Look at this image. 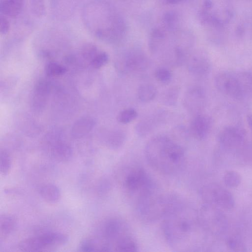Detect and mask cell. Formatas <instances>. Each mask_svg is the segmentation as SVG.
<instances>
[{
	"label": "cell",
	"mask_w": 252,
	"mask_h": 252,
	"mask_svg": "<svg viewBox=\"0 0 252 252\" xmlns=\"http://www.w3.org/2000/svg\"><path fill=\"white\" fill-rule=\"evenodd\" d=\"M201 228L198 211L177 194L162 219L161 229L167 244L176 252L196 251L197 232Z\"/></svg>",
	"instance_id": "cell-1"
},
{
	"label": "cell",
	"mask_w": 252,
	"mask_h": 252,
	"mask_svg": "<svg viewBox=\"0 0 252 252\" xmlns=\"http://www.w3.org/2000/svg\"><path fill=\"white\" fill-rule=\"evenodd\" d=\"M145 157L149 165L157 172L165 175L179 173L186 163L183 147L165 135L152 138L146 144Z\"/></svg>",
	"instance_id": "cell-2"
},
{
	"label": "cell",
	"mask_w": 252,
	"mask_h": 252,
	"mask_svg": "<svg viewBox=\"0 0 252 252\" xmlns=\"http://www.w3.org/2000/svg\"><path fill=\"white\" fill-rule=\"evenodd\" d=\"M99 237L110 246L111 252H136L138 247L127 223L123 219L112 217L101 223Z\"/></svg>",
	"instance_id": "cell-3"
},
{
	"label": "cell",
	"mask_w": 252,
	"mask_h": 252,
	"mask_svg": "<svg viewBox=\"0 0 252 252\" xmlns=\"http://www.w3.org/2000/svg\"><path fill=\"white\" fill-rule=\"evenodd\" d=\"M176 194L163 193L157 188L143 194L134 201L136 214L145 223L162 220L170 208Z\"/></svg>",
	"instance_id": "cell-4"
},
{
	"label": "cell",
	"mask_w": 252,
	"mask_h": 252,
	"mask_svg": "<svg viewBox=\"0 0 252 252\" xmlns=\"http://www.w3.org/2000/svg\"><path fill=\"white\" fill-rule=\"evenodd\" d=\"M234 13L231 0H205L202 17L205 24L215 33L212 39L226 35V28L233 20Z\"/></svg>",
	"instance_id": "cell-5"
},
{
	"label": "cell",
	"mask_w": 252,
	"mask_h": 252,
	"mask_svg": "<svg viewBox=\"0 0 252 252\" xmlns=\"http://www.w3.org/2000/svg\"><path fill=\"white\" fill-rule=\"evenodd\" d=\"M120 183L124 192L134 201L156 187L146 171L139 165L126 168L121 175Z\"/></svg>",
	"instance_id": "cell-6"
},
{
	"label": "cell",
	"mask_w": 252,
	"mask_h": 252,
	"mask_svg": "<svg viewBox=\"0 0 252 252\" xmlns=\"http://www.w3.org/2000/svg\"><path fill=\"white\" fill-rule=\"evenodd\" d=\"M68 240L65 234L48 232L23 239L18 244V248L22 252H42L65 245Z\"/></svg>",
	"instance_id": "cell-7"
},
{
	"label": "cell",
	"mask_w": 252,
	"mask_h": 252,
	"mask_svg": "<svg viewBox=\"0 0 252 252\" xmlns=\"http://www.w3.org/2000/svg\"><path fill=\"white\" fill-rule=\"evenodd\" d=\"M218 207L203 203L198 211L201 224L205 231L219 235L224 233L228 226L227 219Z\"/></svg>",
	"instance_id": "cell-8"
},
{
	"label": "cell",
	"mask_w": 252,
	"mask_h": 252,
	"mask_svg": "<svg viewBox=\"0 0 252 252\" xmlns=\"http://www.w3.org/2000/svg\"><path fill=\"white\" fill-rule=\"evenodd\" d=\"M214 81L218 91L232 98L242 99L248 94L241 73L221 71L216 75Z\"/></svg>",
	"instance_id": "cell-9"
},
{
	"label": "cell",
	"mask_w": 252,
	"mask_h": 252,
	"mask_svg": "<svg viewBox=\"0 0 252 252\" xmlns=\"http://www.w3.org/2000/svg\"><path fill=\"white\" fill-rule=\"evenodd\" d=\"M203 203L214 205L226 210L232 209L235 206L233 194L222 186L211 183L203 186L199 191Z\"/></svg>",
	"instance_id": "cell-10"
},
{
	"label": "cell",
	"mask_w": 252,
	"mask_h": 252,
	"mask_svg": "<svg viewBox=\"0 0 252 252\" xmlns=\"http://www.w3.org/2000/svg\"><path fill=\"white\" fill-rule=\"evenodd\" d=\"M218 141L225 150H240L246 145V133L239 126H228L221 129L218 134Z\"/></svg>",
	"instance_id": "cell-11"
},
{
	"label": "cell",
	"mask_w": 252,
	"mask_h": 252,
	"mask_svg": "<svg viewBox=\"0 0 252 252\" xmlns=\"http://www.w3.org/2000/svg\"><path fill=\"white\" fill-rule=\"evenodd\" d=\"M212 124V120L210 116L205 114H197L191 121L189 131L194 138L202 140L209 135Z\"/></svg>",
	"instance_id": "cell-12"
},
{
	"label": "cell",
	"mask_w": 252,
	"mask_h": 252,
	"mask_svg": "<svg viewBox=\"0 0 252 252\" xmlns=\"http://www.w3.org/2000/svg\"><path fill=\"white\" fill-rule=\"evenodd\" d=\"M82 1V0H51L53 14L58 19H67L74 13Z\"/></svg>",
	"instance_id": "cell-13"
},
{
	"label": "cell",
	"mask_w": 252,
	"mask_h": 252,
	"mask_svg": "<svg viewBox=\"0 0 252 252\" xmlns=\"http://www.w3.org/2000/svg\"><path fill=\"white\" fill-rule=\"evenodd\" d=\"M188 68L194 75L203 77L210 73L211 63L208 57L203 53H197L189 58Z\"/></svg>",
	"instance_id": "cell-14"
},
{
	"label": "cell",
	"mask_w": 252,
	"mask_h": 252,
	"mask_svg": "<svg viewBox=\"0 0 252 252\" xmlns=\"http://www.w3.org/2000/svg\"><path fill=\"white\" fill-rule=\"evenodd\" d=\"M205 94L199 87L189 89L184 97V105L189 111L197 112L202 108L205 101Z\"/></svg>",
	"instance_id": "cell-15"
},
{
	"label": "cell",
	"mask_w": 252,
	"mask_h": 252,
	"mask_svg": "<svg viewBox=\"0 0 252 252\" xmlns=\"http://www.w3.org/2000/svg\"><path fill=\"white\" fill-rule=\"evenodd\" d=\"M48 154L54 160L61 162L69 161L73 157L71 148L66 143L56 141L51 143Z\"/></svg>",
	"instance_id": "cell-16"
},
{
	"label": "cell",
	"mask_w": 252,
	"mask_h": 252,
	"mask_svg": "<svg viewBox=\"0 0 252 252\" xmlns=\"http://www.w3.org/2000/svg\"><path fill=\"white\" fill-rule=\"evenodd\" d=\"M80 252H111L108 244L98 235L88 236L80 243Z\"/></svg>",
	"instance_id": "cell-17"
},
{
	"label": "cell",
	"mask_w": 252,
	"mask_h": 252,
	"mask_svg": "<svg viewBox=\"0 0 252 252\" xmlns=\"http://www.w3.org/2000/svg\"><path fill=\"white\" fill-rule=\"evenodd\" d=\"M37 192L43 200L50 204L56 203L61 197V192L59 187L51 183L40 185L37 189Z\"/></svg>",
	"instance_id": "cell-18"
},
{
	"label": "cell",
	"mask_w": 252,
	"mask_h": 252,
	"mask_svg": "<svg viewBox=\"0 0 252 252\" xmlns=\"http://www.w3.org/2000/svg\"><path fill=\"white\" fill-rule=\"evenodd\" d=\"M123 63L126 70L131 71H143L149 65L147 59L144 56L138 53L128 55Z\"/></svg>",
	"instance_id": "cell-19"
},
{
	"label": "cell",
	"mask_w": 252,
	"mask_h": 252,
	"mask_svg": "<svg viewBox=\"0 0 252 252\" xmlns=\"http://www.w3.org/2000/svg\"><path fill=\"white\" fill-rule=\"evenodd\" d=\"M95 122L90 117H85L77 120L73 125L71 134L75 138H80L90 132L94 128Z\"/></svg>",
	"instance_id": "cell-20"
},
{
	"label": "cell",
	"mask_w": 252,
	"mask_h": 252,
	"mask_svg": "<svg viewBox=\"0 0 252 252\" xmlns=\"http://www.w3.org/2000/svg\"><path fill=\"white\" fill-rule=\"evenodd\" d=\"M24 0H3L0 5L2 14L10 17H16L21 12L24 5Z\"/></svg>",
	"instance_id": "cell-21"
},
{
	"label": "cell",
	"mask_w": 252,
	"mask_h": 252,
	"mask_svg": "<svg viewBox=\"0 0 252 252\" xmlns=\"http://www.w3.org/2000/svg\"><path fill=\"white\" fill-rule=\"evenodd\" d=\"M17 220L14 216L8 214L0 216V240L5 239L10 235L16 228Z\"/></svg>",
	"instance_id": "cell-22"
},
{
	"label": "cell",
	"mask_w": 252,
	"mask_h": 252,
	"mask_svg": "<svg viewBox=\"0 0 252 252\" xmlns=\"http://www.w3.org/2000/svg\"><path fill=\"white\" fill-rule=\"evenodd\" d=\"M137 94L138 98L141 101L148 102L156 97L157 90L156 88L152 84H143L139 86Z\"/></svg>",
	"instance_id": "cell-23"
},
{
	"label": "cell",
	"mask_w": 252,
	"mask_h": 252,
	"mask_svg": "<svg viewBox=\"0 0 252 252\" xmlns=\"http://www.w3.org/2000/svg\"><path fill=\"white\" fill-rule=\"evenodd\" d=\"M126 140V135L123 131H116L112 133L106 141V145L112 149H118L122 147Z\"/></svg>",
	"instance_id": "cell-24"
},
{
	"label": "cell",
	"mask_w": 252,
	"mask_h": 252,
	"mask_svg": "<svg viewBox=\"0 0 252 252\" xmlns=\"http://www.w3.org/2000/svg\"><path fill=\"white\" fill-rule=\"evenodd\" d=\"M242 178L240 174L237 171L229 170L223 175L222 181L224 184L230 188L238 187L241 184Z\"/></svg>",
	"instance_id": "cell-25"
},
{
	"label": "cell",
	"mask_w": 252,
	"mask_h": 252,
	"mask_svg": "<svg viewBox=\"0 0 252 252\" xmlns=\"http://www.w3.org/2000/svg\"><path fill=\"white\" fill-rule=\"evenodd\" d=\"M179 94L180 89L178 87H172L163 93L162 96V101L166 105H174L178 101Z\"/></svg>",
	"instance_id": "cell-26"
},
{
	"label": "cell",
	"mask_w": 252,
	"mask_h": 252,
	"mask_svg": "<svg viewBox=\"0 0 252 252\" xmlns=\"http://www.w3.org/2000/svg\"><path fill=\"white\" fill-rule=\"evenodd\" d=\"M12 166V159L9 153L5 150H0V172L2 175L6 176Z\"/></svg>",
	"instance_id": "cell-27"
},
{
	"label": "cell",
	"mask_w": 252,
	"mask_h": 252,
	"mask_svg": "<svg viewBox=\"0 0 252 252\" xmlns=\"http://www.w3.org/2000/svg\"><path fill=\"white\" fill-rule=\"evenodd\" d=\"M153 118L142 120L136 127V131L140 136H146L148 135L154 127L155 123Z\"/></svg>",
	"instance_id": "cell-28"
},
{
	"label": "cell",
	"mask_w": 252,
	"mask_h": 252,
	"mask_svg": "<svg viewBox=\"0 0 252 252\" xmlns=\"http://www.w3.org/2000/svg\"><path fill=\"white\" fill-rule=\"evenodd\" d=\"M138 116L137 111L129 108L121 111L117 116L118 121L122 124H128L134 121Z\"/></svg>",
	"instance_id": "cell-29"
},
{
	"label": "cell",
	"mask_w": 252,
	"mask_h": 252,
	"mask_svg": "<svg viewBox=\"0 0 252 252\" xmlns=\"http://www.w3.org/2000/svg\"><path fill=\"white\" fill-rule=\"evenodd\" d=\"M45 71L48 76H58L64 74L66 71V68L57 63L51 62L47 64Z\"/></svg>",
	"instance_id": "cell-30"
},
{
	"label": "cell",
	"mask_w": 252,
	"mask_h": 252,
	"mask_svg": "<svg viewBox=\"0 0 252 252\" xmlns=\"http://www.w3.org/2000/svg\"><path fill=\"white\" fill-rule=\"evenodd\" d=\"M30 8L32 13L37 17L44 16L46 12L44 0H30Z\"/></svg>",
	"instance_id": "cell-31"
},
{
	"label": "cell",
	"mask_w": 252,
	"mask_h": 252,
	"mask_svg": "<svg viewBox=\"0 0 252 252\" xmlns=\"http://www.w3.org/2000/svg\"><path fill=\"white\" fill-rule=\"evenodd\" d=\"M155 77L160 83L167 84L171 82L172 75L171 71L167 68L160 67L155 71Z\"/></svg>",
	"instance_id": "cell-32"
},
{
	"label": "cell",
	"mask_w": 252,
	"mask_h": 252,
	"mask_svg": "<svg viewBox=\"0 0 252 252\" xmlns=\"http://www.w3.org/2000/svg\"><path fill=\"white\" fill-rule=\"evenodd\" d=\"M108 59L109 57L106 53L99 51L90 63L93 68H99L107 63Z\"/></svg>",
	"instance_id": "cell-33"
},
{
	"label": "cell",
	"mask_w": 252,
	"mask_h": 252,
	"mask_svg": "<svg viewBox=\"0 0 252 252\" xmlns=\"http://www.w3.org/2000/svg\"><path fill=\"white\" fill-rule=\"evenodd\" d=\"M99 52L97 47L92 43L86 44L82 50V56L90 62Z\"/></svg>",
	"instance_id": "cell-34"
},
{
	"label": "cell",
	"mask_w": 252,
	"mask_h": 252,
	"mask_svg": "<svg viewBox=\"0 0 252 252\" xmlns=\"http://www.w3.org/2000/svg\"><path fill=\"white\" fill-rule=\"evenodd\" d=\"M228 247L235 251H245V246L243 242L238 238L232 237L227 240Z\"/></svg>",
	"instance_id": "cell-35"
},
{
	"label": "cell",
	"mask_w": 252,
	"mask_h": 252,
	"mask_svg": "<svg viewBox=\"0 0 252 252\" xmlns=\"http://www.w3.org/2000/svg\"><path fill=\"white\" fill-rule=\"evenodd\" d=\"M10 24L8 20L4 17L1 16L0 20V32L2 34H6L9 31Z\"/></svg>",
	"instance_id": "cell-36"
},
{
	"label": "cell",
	"mask_w": 252,
	"mask_h": 252,
	"mask_svg": "<svg viewBox=\"0 0 252 252\" xmlns=\"http://www.w3.org/2000/svg\"><path fill=\"white\" fill-rule=\"evenodd\" d=\"M244 74L249 92L252 94V73L244 72Z\"/></svg>",
	"instance_id": "cell-37"
},
{
	"label": "cell",
	"mask_w": 252,
	"mask_h": 252,
	"mask_svg": "<svg viewBox=\"0 0 252 252\" xmlns=\"http://www.w3.org/2000/svg\"><path fill=\"white\" fill-rule=\"evenodd\" d=\"M247 121L252 135V114H249L247 116Z\"/></svg>",
	"instance_id": "cell-38"
},
{
	"label": "cell",
	"mask_w": 252,
	"mask_h": 252,
	"mask_svg": "<svg viewBox=\"0 0 252 252\" xmlns=\"http://www.w3.org/2000/svg\"><path fill=\"white\" fill-rule=\"evenodd\" d=\"M181 0H168V1L172 3H177Z\"/></svg>",
	"instance_id": "cell-39"
},
{
	"label": "cell",
	"mask_w": 252,
	"mask_h": 252,
	"mask_svg": "<svg viewBox=\"0 0 252 252\" xmlns=\"http://www.w3.org/2000/svg\"><path fill=\"white\" fill-rule=\"evenodd\" d=\"M251 30H252V25H251Z\"/></svg>",
	"instance_id": "cell-40"
}]
</instances>
